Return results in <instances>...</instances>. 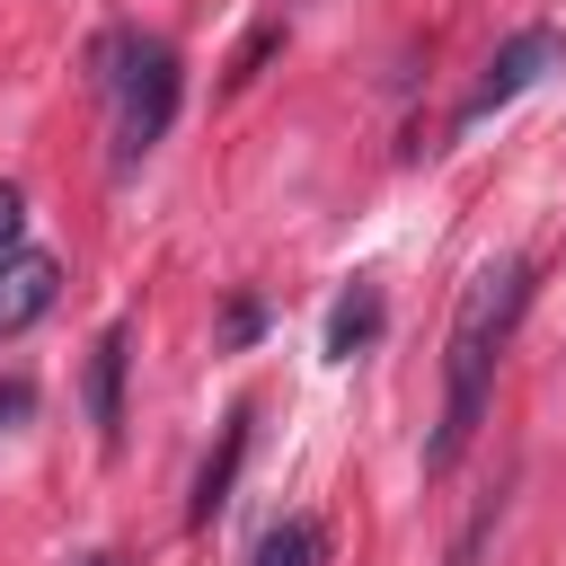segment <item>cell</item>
Segmentation results:
<instances>
[{
	"label": "cell",
	"mask_w": 566,
	"mask_h": 566,
	"mask_svg": "<svg viewBox=\"0 0 566 566\" xmlns=\"http://www.w3.org/2000/svg\"><path fill=\"white\" fill-rule=\"evenodd\" d=\"M522 310H531V265H522V256H486V265L469 274V292H460V310H451V345H442V424H433V442H424V469H433V478L469 451Z\"/></svg>",
	"instance_id": "1"
},
{
	"label": "cell",
	"mask_w": 566,
	"mask_h": 566,
	"mask_svg": "<svg viewBox=\"0 0 566 566\" xmlns=\"http://www.w3.org/2000/svg\"><path fill=\"white\" fill-rule=\"evenodd\" d=\"M106 106H115V177H133L159 142H168V124H177V97H186V71H177V53L159 44V35H115L106 44Z\"/></svg>",
	"instance_id": "2"
},
{
	"label": "cell",
	"mask_w": 566,
	"mask_h": 566,
	"mask_svg": "<svg viewBox=\"0 0 566 566\" xmlns=\"http://www.w3.org/2000/svg\"><path fill=\"white\" fill-rule=\"evenodd\" d=\"M548 71H566V35H557V27H522V35H504V44L486 53V71H478V88L460 97V115H451V124H460V133H469V124H486L495 106H513L522 88H539Z\"/></svg>",
	"instance_id": "3"
},
{
	"label": "cell",
	"mask_w": 566,
	"mask_h": 566,
	"mask_svg": "<svg viewBox=\"0 0 566 566\" xmlns=\"http://www.w3.org/2000/svg\"><path fill=\"white\" fill-rule=\"evenodd\" d=\"M53 283H62V265H53L44 248H18V256H0V336L35 327V318L53 310Z\"/></svg>",
	"instance_id": "4"
},
{
	"label": "cell",
	"mask_w": 566,
	"mask_h": 566,
	"mask_svg": "<svg viewBox=\"0 0 566 566\" xmlns=\"http://www.w3.org/2000/svg\"><path fill=\"white\" fill-rule=\"evenodd\" d=\"M248 566H327V522H318V513H283V522L256 539Z\"/></svg>",
	"instance_id": "5"
},
{
	"label": "cell",
	"mask_w": 566,
	"mask_h": 566,
	"mask_svg": "<svg viewBox=\"0 0 566 566\" xmlns=\"http://www.w3.org/2000/svg\"><path fill=\"white\" fill-rule=\"evenodd\" d=\"M124 327H106L97 336V354H88V416H97V433L115 442V424H124Z\"/></svg>",
	"instance_id": "6"
},
{
	"label": "cell",
	"mask_w": 566,
	"mask_h": 566,
	"mask_svg": "<svg viewBox=\"0 0 566 566\" xmlns=\"http://www.w3.org/2000/svg\"><path fill=\"white\" fill-rule=\"evenodd\" d=\"M371 336H380V292L363 283V292H345V301H336V318H327V354H336V363H354Z\"/></svg>",
	"instance_id": "7"
},
{
	"label": "cell",
	"mask_w": 566,
	"mask_h": 566,
	"mask_svg": "<svg viewBox=\"0 0 566 566\" xmlns=\"http://www.w3.org/2000/svg\"><path fill=\"white\" fill-rule=\"evenodd\" d=\"M239 451H248V407L230 416V433H221V460H203V478H195V522H212V513L230 504V478H239Z\"/></svg>",
	"instance_id": "8"
},
{
	"label": "cell",
	"mask_w": 566,
	"mask_h": 566,
	"mask_svg": "<svg viewBox=\"0 0 566 566\" xmlns=\"http://www.w3.org/2000/svg\"><path fill=\"white\" fill-rule=\"evenodd\" d=\"M18 221H27V195H18V186H0V248L18 239Z\"/></svg>",
	"instance_id": "9"
},
{
	"label": "cell",
	"mask_w": 566,
	"mask_h": 566,
	"mask_svg": "<svg viewBox=\"0 0 566 566\" xmlns=\"http://www.w3.org/2000/svg\"><path fill=\"white\" fill-rule=\"evenodd\" d=\"M478 539H486V522H469V531H460V548H451L442 566H478Z\"/></svg>",
	"instance_id": "10"
},
{
	"label": "cell",
	"mask_w": 566,
	"mask_h": 566,
	"mask_svg": "<svg viewBox=\"0 0 566 566\" xmlns=\"http://www.w3.org/2000/svg\"><path fill=\"white\" fill-rule=\"evenodd\" d=\"M80 566H124V557H106V548H97V557H80Z\"/></svg>",
	"instance_id": "11"
}]
</instances>
